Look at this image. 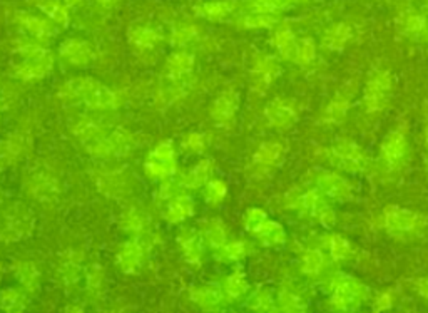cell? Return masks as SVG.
Listing matches in <instances>:
<instances>
[{
    "instance_id": "obj_1",
    "label": "cell",
    "mask_w": 428,
    "mask_h": 313,
    "mask_svg": "<svg viewBox=\"0 0 428 313\" xmlns=\"http://www.w3.org/2000/svg\"><path fill=\"white\" fill-rule=\"evenodd\" d=\"M387 93H388V79L387 76H378L375 77V81L370 82L367 89V106L370 111H378L382 109V106L387 101Z\"/></svg>"
},
{
    "instance_id": "obj_9",
    "label": "cell",
    "mask_w": 428,
    "mask_h": 313,
    "mask_svg": "<svg viewBox=\"0 0 428 313\" xmlns=\"http://www.w3.org/2000/svg\"><path fill=\"white\" fill-rule=\"evenodd\" d=\"M278 154H280L278 146L266 144V146H263V148L260 149V153H257L256 160L260 161L261 164H271V162L275 161L276 158H278Z\"/></svg>"
},
{
    "instance_id": "obj_7",
    "label": "cell",
    "mask_w": 428,
    "mask_h": 313,
    "mask_svg": "<svg viewBox=\"0 0 428 313\" xmlns=\"http://www.w3.org/2000/svg\"><path fill=\"white\" fill-rule=\"evenodd\" d=\"M191 213V201L188 198H179L177 201L169 206V220L176 221V220H182L186 215Z\"/></svg>"
},
{
    "instance_id": "obj_24",
    "label": "cell",
    "mask_w": 428,
    "mask_h": 313,
    "mask_svg": "<svg viewBox=\"0 0 428 313\" xmlns=\"http://www.w3.org/2000/svg\"><path fill=\"white\" fill-rule=\"evenodd\" d=\"M102 2H110V0H102Z\"/></svg>"
},
{
    "instance_id": "obj_19",
    "label": "cell",
    "mask_w": 428,
    "mask_h": 313,
    "mask_svg": "<svg viewBox=\"0 0 428 313\" xmlns=\"http://www.w3.org/2000/svg\"><path fill=\"white\" fill-rule=\"evenodd\" d=\"M206 10V15L208 17H220V15H223L224 12H228V7L224 6V3H217V6H214V3H209V6L204 7Z\"/></svg>"
},
{
    "instance_id": "obj_10",
    "label": "cell",
    "mask_w": 428,
    "mask_h": 313,
    "mask_svg": "<svg viewBox=\"0 0 428 313\" xmlns=\"http://www.w3.org/2000/svg\"><path fill=\"white\" fill-rule=\"evenodd\" d=\"M209 176V162H201V166H197L196 169L191 173L189 178V186H197L200 183H203L206 178Z\"/></svg>"
},
{
    "instance_id": "obj_15",
    "label": "cell",
    "mask_w": 428,
    "mask_h": 313,
    "mask_svg": "<svg viewBox=\"0 0 428 313\" xmlns=\"http://www.w3.org/2000/svg\"><path fill=\"white\" fill-rule=\"evenodd\" d=\"M226 290H228L231 295L237 296L240 293L244 292V281L240 278V276H233V278H229L228 285H226Z\"/></svg>"
},
{
    "instance_id": "obj_11",
    "label": "cell",
    "mask_w": 428,
    "mask_h": 313,
    "mask_svg": "<svg viewBox=\"0 0 428 313\" xmlns=\"http://www.w3.org/2000/svg\"><path fill=\"white\" fill-rule=\"evenodd\" d=\"M194 300L200 302L203 307H213L214 303L220 302V293L211 290V288H208V290H200L197 292V298Z\"/></svg>"
},
{
    "instance_id": "obj_20",
    "label": "cell",
    "mask_w": 428,
    "mask_h": 313,
    "mask_svg": "<svg viewBox=\"0 0 428 313\" xmlns=\"http://www.w3.org/2000/svg\"><path fill=\"white\" fill-rule=\"evenodd\" d=\"M320 267H321V256L316 255V253H311V255L307 258V270H310V273H316Z\"/></svg>"
},
{
    "instance_id": "obj_16",
    "label": "cell",
    "mask_w": 428,
    "mask_h": 313,
    "mask_svg": "<svg viewBox=\"0 0 428 313\" xmlns=\"http://www.w3.org/2000/svg\"><path fill=\"white\" fill-rule=\"evenodd\" d=\"M244 253V248L241 243H231L224 247V256L229 260H237Z\"/></svg>"
},
{
    "instance_id": "obj_13",
    "label": "cell",
    "mask_w": 428,
    "mask_h": 313,
    "mask_svg": "<svg viewBox=\"0 0 428 313\" xmlns=\"http://www.w3.org/2000/svg\"><path fill=\"white\" fill-rule=\"evenodd\" d=\"M226 193V188L223 183H220V181H213V183H209V188H208V196L209 200L213 201V203H217L220 200H223Z\"/></svg>"
},
{
    "instance_id": "obj_12",
    "label": "cell",
    "mask_w": 428,
    "mask_h": 313,
    "mask_svg": "<svg viewBox=\"0 0 428 313\" xmlns=\"http://www.w3.org/2000/svg\"><path fill=\"white\" fill-rule=\"evenodd\" d=\"M182 248H184L186 255H188L189 258H194V260L200 258V247H197V241L194 236L182 238Z\"/></svg>"
},
{
    "instance_id": "obj_21",
    "label": "cell",
    "mask_w": 428,
    "mask_h": 313,
    "mask_svg": "<svg viewBox=\"0 0 428 313\" xmlns=\"http://www.w3.org/2000/svg\"><path fill=\"white\" fill-rule=\"evenodd\" d=\"M126 227H128L129 229H141L142 228V218L139 215L129 216L128 220H126Z\"/></svg>"
},
{
    "instance_id": "obj_2",
    "label": "cell",
    "mask_w": 428,
    "mask_h": 313,
    "mask_svg": "<svg viewBox=\"0 0 428 313\" xmlns=\"http://www.w3.org/2000/svg\"><path fill=\"white\" fill-rule=\"evenodd\" d=\"M407 153V142L402 134H393L390 136L383 146V158L391 166H396L400 161H403V154Z\"/></svg>"
},
{
    "instance_id": "obj_23",
    "label": "cell",
    "mask_w": 428,
    "mask_h": 313,
    "mask_svg": "<svg viewBox=\"0 0 428 313\" xmlns=\"http://www.w3.org/2000/svg\"><path fill=\"white\" fill-rule=\"evenodd\" d=\"M422 292L428 296V281H425V285H422Z\"/></svg>"
},
{
    "instance_id": "obj_8",
    "label": "cell",
    "mask_w": 428,
    "mask_h": 313,
    "mask_svg": "<svg viewBox=\"0 0 428 313\" xmlns=\"http://www.w3.org/2000/svg\"><path fill=\"white\" fill-rule=\"evenodd\" d=\"M235 113V99L233 96H223L214 106V116L217 119H228Z\"/></svg>"
},
{
    "instance_id": "obj_17",
    "label": "cell",
    "mask_w": 428,
    "mask_h": 313,
    "mask_svg": "<svg viewBox=\"0 0 428 313\" xmlns=\"http://www.w3.org/2000/svg\"><path fill=\"white\" fill-rule=\"evenodd\" d=\"M189 64H191V59H188V55H174V59L171 61L173 69L176 73H182Z\"/></svg>"
},
{
    "instance_id": "obj_14",
    "label": "cell",
    "mask_w": 428,
    "mask_h": 313,
    "mask_svg": "<svg viewBox=\"0 0 428 313\" xmlns=\"http://www.w3.org/2000/svg\"><path fill=\"white\" fill-rule=\"evenodd\" d=\"M206 235H208V240L211 241L213 247H221L224 243V233L220 225H213V228Z\"/></svg>"
},
{
    "instance_id": "obj_5",
    "label": "cell",
    "mask_w": 428,
    "mask_h": 313,
    "mask_svg": "<svg viewBox=\"0 0 428 313\" xmlns=\"http://www.w3.org/2000/svg\"><path fill=\"white\" fill-rule=\"evenodd\" d=\"M142 256V252L139 247H134V243L126 245L124 253H121V263L126 270H133L136 265H139V258Z\"/></svg>"
},
{
    "instance_id": "obj_18",
    "label": "cell",
    "mask_w": 428,
    "mask_h": 313,
    "mask_svg": "<svg viewBox=\"0 0 428 313\" xmlns=\"http://www.w3.org/2000/svg\"><path fill=\"white\" fill-rule=\"evenodd\" d=\"M157 35L153 32V30H141L139 32V37L136 39V42L139 44V46H153L154 42H156Z\"/></svg>"
},
{
    "instance_id": "obj_4",
    "label": "cell",
    "mask_w": 428,
    "mask_h": 313,
    "mask_svg": "<svg viewBox=\"0 0 428 313\" xmlns=\"http://www.w3.org/2000/svg\"><path fill=\"white\" fill-rule=\"evenodd\" d=\"M268 114L276 126H286L293 119V116H295V114H293V109H289L286 104H283V102L273 104L271 108H269Z\"/></svg>"
},
{
    "instance_id": "obj_3",
    "label": "cell",
    "mask_w": 428,
    "mask_h": 313,
    "mask_svg": "<svg viewBox=\"0 0 428 313\" xmlns=\"http://www.w3.org/2000/svg\"><path fill=\"white\" fill-rule=\"evenodd\" d=\"M385 221L387 227H390L391 229H403V231L417 227V216L407 211H400V209H390Z\"/></svg>"
},
{
    "instance_id": "obj_22",
    "label": "cell",
    "mask_w": 428,
    "mask_h": 313,
    "mask_svg": "<svg viewBox=\"0 0 428 313\" xmlns=\"http://www.w3.org/2000/svg\"><path fill=\"white\" fill-rule=\"evenodd\" d=\"M188 146L191 149H203V146H204V141H203V137L201 136H189V140H188Z\"/></svg>"
},
{
    "instance_id": "obj_6",
    "label": "cell",
    "mask_w": 428,
    "mask_h": 313,
    "mask_svg": "<svg viewBox=\"0 0 428 313\" xmlns=\"http://www.w3.org/2000/svg\"><path fill=\"white\" fill-rule=\"evenodd\" d=\"M64 53L67 55V59L75 62V64H81V62H86L87 59H89L87 57V55H89V49L81 42H69Z\"/></svg>"
}]
</instances>
